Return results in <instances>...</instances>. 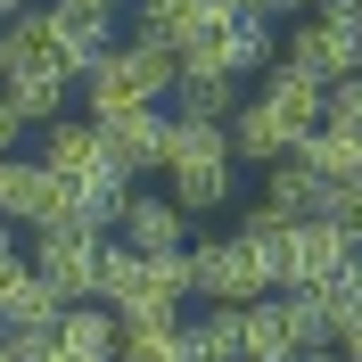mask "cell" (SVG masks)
<instances>
[{
  "instance_id": "52a82bcc",
  "label": "cell",
  "mask_w": 362,
  "mask_h": 362,
  "mask_svg": "<svg viewBox=\"0 0 362 362\" xmlns=\"http://www.w3.org/2000/svg\"><path fill=\"white\" fill-rule=\"evenodd\" d=\"M107 255H115L107 230H42V239H33V272H42L66 305H99V288H107Z\"/></svg>"
},
{
  "instance_id": "603a6c76",
  "label": "cell",
  "mask_w": 362,
  "mask_h": 362,
  "mask_svg": "<svg viewBox=\"0 0 362 362\" xmlns=\"http://www.w3.org/2000/svg\"><path fill=\"white\" fill-rule=\"evenodd\" d=\"M255 8H264V17H272V25H296V17H313L321 0H255Z\"/></svg>"
},
{
  "instance_id": "9c48e42d",
  "label": "cell",
  "mask_w": 362,
  "mask_h": 362,
  "mask_svg": "<svg viewBox=\"0 0 362 362\" xmlns=\"http://www.w3.org/2000/svg\"><path fill=\"white\" fill-rule=\"evenodd\" d=\"M49 33H58V66L83 83V74L115 49V8L107 0H49Z\"/></svg>"
},
{
  "instance_id": "5bb4252c",
  "label": "cell",
  "mask_w": 362,
  "mask_h": 362,
  "mask_svg": "<svg viewBox=\"0 0 362 362\" xmlns=\"http://www.w3.org/2000/svg\"><path fill=\"white\" fill-rule=\"evenodd\" d=\"M321 198H329V181H321L305 157L264 165V206H272V214H288V223H313V214H321Z\"/></svg>"
},
{
  "instance_id": "7c38bea8",
  "label": "cell",
  "mask_w": 362,
  "mask_h": 362,
  "mask_svg": "<svg viewBox=\"0 0 362 362\" xmlns=\"http://www.w3.org/2000/svg\"><path fill=\"white\" fill-rule=\"evenodd\" d=\"M107 132V148H115V165L124 173H165V157H173V115L165 107H148V115H124V124H99Z\"/></svg>"
},
{
  "instance_id": "9a60e30c",
  "label": "cell",
  "mask_w": 362,
  "mask_h": 362,
  "mask_svg": "<svg viewBox=\"0 0 362 362\" xmlns=\"http://www.w3.org/2000/svg\"><path fill=\"white\" fill-rule=\"evenodd\" d=\"M17 66H58V33H49V0L0 25V74H17ZM58 74H66V66H58Z\"/></svg>"
},
{
  "instance_id": "ba28073f",
  "label": "cell",
  "mask_w": 362,
  "mask_h": 362,
  "mask_svg": "<svg viewBox=\"0 0 362 362\" xmlns=\"http://www.w3.org/2000/svg\"><path fill=\"white\" fill-rule=\"evenodd\" d=\"M280 66L313 74V83H346V74H362V25L354 17H329V8L296 17L288 33H280Z\"/></svg>"
},
{
  "instance_id": "8992f818",
  "label": "cell",
  "mask_w": 362,
  "mask_h": 362,
  "mask_svg": "<svg viewBox=\"0 0 362 362\" xmlns=\"http://www.w3.org/2000/svg\"><path fill=\"white\" fill-rule=\"evenodd\" d=\"M272 66H280V25H272L264 8H239V17H223L198 49H189V58H181V74H230V83L272 74Z\"/></svg>"
},
{
  "instance_id": "3957f363",
  "label": "cell",
  "mask_w": 362,
  "mask_h": 362,
  "mask_svg": "<svg viewBox=\"0 0 362 362\" xmlns=\"http://www.w3.org/2000/svg\"><path fill=\"white\" fill-rule=\"evenodd\" d=\"M74 90H83L90 124H124V115H148V107H165L181 90V58H165V49H148V42H115Z\"/></svg>"
},
{
  "instance_id": "30bf717a",
  "label": "cell",
  "mask_w": 362,
  "mask_h": 362,
  "mask_svg": "<svg viewBox=\"0 0 362 362\" xmlns=\"http://www.w3.org/2000/svg\"><path fill=\"white\" fill-rule=\"evenodd\" d=\"M189 223H198V214H189L173 189H165V198L132 189V206H124L115 239H124V247H140V255H189V247H198V230H189Z\"/></svg>"
},
{
  "instance_id": "7402d4cb",
  "label": "cell",
  "mask_w": 362,
  "mask_h": 362,
  "mask_svg": "<svg viewBox=\"0 0 362 362\" xmlns=\"http://www.w3.org/2000/svg\"><path fill=\"white\" fill-rule=\"evenodd\" d=\"M17 140H25V115L8 107V90H0V157H17Z\"/></svg>"
},
{
  "instance_id": "d6986e66",
  "label": "cell",
  "mask_w": 362,
  "mask_h": 362,
  "mask_svg": "<svg viewBox=\"0 0 362 362\" xmlns=\"http://www.w3.org/2000/svg\"><path fill=\"white\" fill-rule=\"evenodd\" d=\"M115 362H198L189 354V321L181 329H124V354Z\"/></svg>"
},
{
  "instance_id": "44dd1931",
  "label": "cell",
  "mask_w": 362,
  "mask_h": 362,
  "mask_svg": "<svg viewBox=\"0 0 362 362\" xmlns=\"http://www.w3.org/2000/svg\"><path fill=\"white\" fill-rule=\"evenodd\" d=\"M321 124H329V132H362V74L329 83V107H321Z\"/></svg>"
},
{
  "instance_id": "277c9868",
  "label": "cell",
  "mask_w": 362,
  "mask_h": 362,
  "mask_svg": "<svg viewBox=\"0 0 362 362\" xmlns=\"http://www.w3.org/2000/svg\"><path fill=\"white\" fill-rule=\"evenodd\" d=\"M165 189H173L189 214H223V206L239 198V148H230V124H189V115H173Z\"/></svg>"
},
{
  "instance_id": "484cf974",
  "label": "cell",
  "mask_w": 362,
  "mask_h": 362,
  "mask_svg": "<svg viewBox=\"0 0 362 362\" xmlns=\"http://www.w3.org/2000/svg\"><path fill=\"white\" fill-rule=\"evenodd\" d=\"M107 8H132V0H107Z\"/></svg>"
},
{
  "instance_id": "6da1fadb",
  "label": "cell",
  "mask_w": 362,
  "mask_h": 362,
  "mask_svg": "<svg viewBox=\"0 0 362 362\" xmlns=\"http://www.w3.org/2000/svg\"><path fill=\"white\" fill-rule=\"evenodd\" d=\"M321 107H329V83H313V74H296V66H272L264 90L239 99V115H230V148H239V165L296 157L305 132H321Z\"/></svg>"
},
{
  "instance_id": "7a4b0ae2",
  "label": "cell",
  "mask_w": 362,
  "mask_h": 362,
  "mask_svg": "<svg viewBox=\"0 0 362 362\" xmlns=\"http://www.w3.org/2000/svg\"><path fill=\"white\" fill-rule=\"evenodd\" d=\"M189 296H198L189 255H140V247H124V239H115L99 305H107L124 329H181V305H189Z\"/></svg>"
},
{
  "instance_id": "d4e9b609",
  "label": "cell",
  "mask_w": 362,
  "mask_h": 362,
  "mask_svg": "<svg viewBox=\"0 0 362 362\" xmlns=\"http://www.w3.org/2000/svg\"><path fill=\"white\" fill-rule=\"evenodd\" d=\"M8 230H17V223H8V214H0V255H8Z\"/></svg>"
},
{
  "instance_id": "8fae6325",
  "label": "cell",
  "mask_w": 362,
  "mask_h": 362,
  "mask_svg": "<svg viewBox=\"0 0 362 362\" xmlns=\"http://www.w3.org/2000/svg\"><path fill=\"white\" fill-rule=\"evenodd\" d=\"M49 354L58 362H115L124 354V321H115L107 305H66L58 329H49Z\"/></svg>"
},
{
  "instance_id": "e0dca14e",
  "label": "cell",
  "mask_w": 362,
  "mask_h": 362,
  "mask_svg": "<svg viewBox=\"0 0 362 362\" xmlns=\"http://www.w3.org/2000/svg\"><path fill=\"white\" fill-rule=\"evenodd\" d=\"M296 157L313 165L329 189H362V132H329V124H321V132H305Z\"/></svg>"
},
{
  "instance_id": "ac0fdd59",
  "label": "cell",
  "mask_w": 362,
  "mask_h": 362,
  "mask_svg": "<svg viewBox=\"0 0 362 362\" xmlns=\"http://www.w3.org/2000/svg\"><path fill=\"white\" fill-rule=\"evenodd\" d=\"M173 115H189V124H230V115H239V83H230V74H181Z\"/></svg>"
},
{
  "instance_id": "cb8c5ba5",
  "label": "cell",
  "mask_w": 362,
  "mask_h": 362,
  "mask_svg": "<svg viewBox=\"0 0 362 362\" xmlns=\"http://www.w3.org/2000/svg\"><path fill=\"white\" fill-rule=\"evenodd\" d=\"M25 8H33V0H0V25H8V17H25Z\"/></svg>"
},
{
  "instance_id": "5b68a950",
  "label": "cell",
  "mask_w": 362,
  "mask_h": 362,
  "mask_svg": "<svg viewBox=\"0 0 362 362\" xmlns=\"http://www.w3.org/2000/svg\"><path fill=\"white\" fill-rule=\"evenodd\" d=\"M189 280H198V305H264V296H280L272 255L247 230H206L189 247Z\"/></svg>"
},
{
  "instance_id": "2e32d148",
  "label": "cell",
  "mask_w": 362,
  "mask_h": 362,
  "mask_svg": "<svg viewBox=\"0 0 362 362\" xmlns=\"http://www.w3.org/2000/svg\"><path fill=\"white\" fill-rule=\"evenodd\" d=\"M189 354L198 362H247V305H206L189 321Z\"/></svg>"
},
{
  "instance_id": "ffe728a7",
  "label": "cell",
  "mask_w": 362,
  "mask_h": 362,
  "mask_svg": "<svg viewBox=\"0 0 362 362\" xmlns=\"http://www.w3.org/2000/svg\"><path fill=\"white\" fill-rule=\"evenodd\" d=\"M321 223H329L346 247L362 255V189H329V198H321Z\"/></svg>"
},
{
  "instance_id": "4fadbf2b",
  "label": "cell",
  "mask_w": 362,
  "mask_h": 362,
  "mask_svg": "<svg viewBox=\"0 0 362 362\" xmlns=\"http://www.w3.org/2000/svg\"><path fill=\"white\" fill-rule=\"evenodd\" d=\"M0 90H8V107H17L33 132H49V124H66L74 74H58V66H17V74H0Z\"/></svg>"
}]
</instances>
